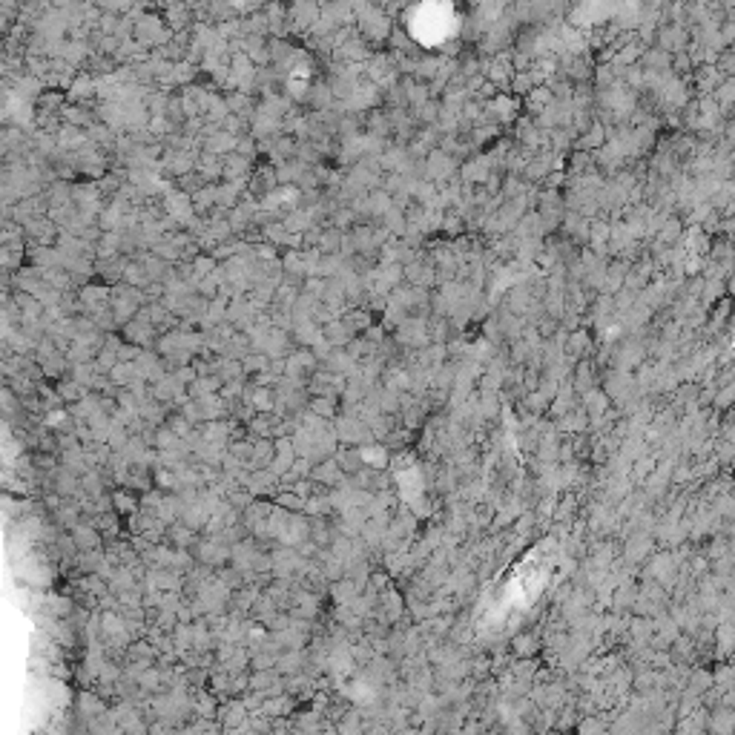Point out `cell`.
Returning <instances> with one entry per match:
<instances>
[{
  "instance_id": "cell-1",
  "label": "cell",
  "mask_w": 735,
  "mask_h": 735,
  "mask_svg": "<svg viewBox=\"0 0 735 735\" xmlns=\"http://www.w3.org/2000/svg\"><path fill=\"white\" fill-rule=\"evenodd\" d=\"M319 17H322V9L316 6V0H296V3L287 9V24H296L302 29L316 26Z\"/></svg>"
}]
</instances>
